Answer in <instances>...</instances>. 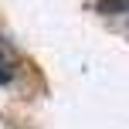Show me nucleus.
<instances>
[{
    "mask_svg": "<svg viewBox=\"0 0 129 129\" xmlns=\"http://www.w3.org/2000/svg\"><path fill=\"white\" fill-rule=\"evenodd\" d=\"M102 14H129V0H99Z\"/></svg>",
    "mask_w": 129,
    "mask_h": 129,
    "instance_id": "nucleus-2",
    "label": "nucleus"
},
{
    "mask_svg": "<svg viewBox=\"0 0 129 129\" xmlns=\"http://www.w3.org/2000/svg\"><path fill=\"white\" fill-rule=\"evenodd\" d=\"M14 71H17V54H14V48L7 44V38L0 34V85L10 82Z\"/></svg>",
    "mask_w": 129,
    "mask_h": 129,
    "instance_id": "nucleus-1",
    "label": "nucleus"
}]
</instances>
